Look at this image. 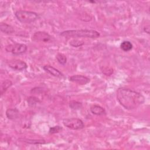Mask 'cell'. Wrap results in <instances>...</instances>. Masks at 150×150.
Segmentation results:
<instances>
[{"mask_svg":"<svg viewBox=\"0 0 150 150\" xmlns=\"http://www.w3.org/2000/svg\"><path fill=\"white\" fill-rule=\"evenodd\" d=\"M117 100L127 110L137 108L145 101V97L141 93L126 87H120L117 91Z\"/></svg>","mask_w":150,"mask_h":150,"instance_id":"cell-1","label":"cell"},{"mask_svg":"<svg viewBox=\"0 0 150 150\" xmlns=\"http://www.w3.org/2000/svg\"><path fill=\"white\" fill-rule=\"evenodd\" d=\"M60 35L65 38H88L91 39L97 38L100 36V33L93 29H75L64 30L60 33Z\"/></svg>","mask_w":150,"mask_h":150,"instance_id":"cell-2","label":"cell"},{"mask_svg":"<svg viewBox=\"0 0 150 150\" xmlns=\"http://www.w3.org/2000/svg\"><path fill=\"white\" fill-rule=\"evenodd\" d=\"M15 15L16 19L23 23H30L38 20L40 16L38 13L29 11L19 10L15 12Z\"/></svg>","mask_w":150,"mask_h":150,"instance_id":"cell-3","label":"cell"},{"mask_svg":"<svg viewBox=\"0 0 150 150\" xmlns=\"http://www.w3.org/2000/svg\"><path fill=\"white\" fill-rule=\"evenodd\" d=\"M63 124L66 127L73 129L79 130L84 127L83 121L78 118H67L63 120Z\"/></svg>","mask_w":150,"mask_h":150,"instance_id":"cell-4","label":"cell"},{"mask_svg":"<svg viewBox=\"0 0 150 150\" xmlns=\"http://www.w3.org/2000/svg\"><path fill=\"white\" fill-rule=\"evenodd\" d=\"M28 47L25 44L14 43L7 45L5 47V50L7 52H10L15 55L23 54L26 52Z\"/></svg>","mask_w":150,"mask_h":150,"instance_id":"cell-5","label":"cell"},{"mask_svg":"<svg viewBox=\"0 0 150 150\" xmlns=\"http://www.w3.org/2000/svg\"><path fill=\"white\" fill-rule=\"evenodd\" d=\"M32 39L35 42H40L47 43L51 40L52 36L46 32L38 31L32 35Z\"/></svg>","mask_w":150,"mask_h":150,"instance_id":"cell-6","label":"cell"},{"mask_svg":"<svg viewBox=\"0 0 150 150\" xmlns=\"http://www.w3.org/2000/svg\"><path fill=\"white\" fill-rule=\"evenodd\" d=\"M8 65L10 68L16 71H22L25 70L28 67L27 64L24 61L19 59L9 61L8 62Z\"/></svg>","mask_w":150,"mask_h":150,"instance_id":"cell-7","label":"cell"},{"mask_svg":"<svg viewBox=\"0 0 150 150\" xmlns=\"http://www.w3.org/2000/svg\"><path fill=\"white\" fill-rule=\"evenodd\" d=\"M69 79L70 81L77 83L79 85H85L90 81V79L88 77L81 74L73 75L69 77Z\"/></svg>","mask_w":150,"mask_h":150,"instance_id":"cell-8","label":"cell"},{"mask_svg":"<svg viewBox=\"0 0 150 150\" xmlns=\"http://www.w3.org/2000/svg\"><path fill=\"white\" fill-rule=\"evenodd\" d=\"M43 69L45 71L54 77L59 78H62L64 77V74L60 71L50 65H45L43 67Z\"/></svg>","mask_w":150,"mask_h":150,"instance_id":"cell-9","label":"cell"},{"mask_svg":"<svg viewBox=\"0 0 150 150\" xmlns=\"http://www.w3.org/2000/svg\"><path fill=\"white\" fill-rule=\"evenodd\" d=\"M90 110L92 114L96 115H102L105 114V110L104 108L97 104H94L91 105Z\"/></svg>","mask_w":150,"mask_h":150,"instance_id":"cell-10","label":"cell"},{"mask_svg":"<svg viewBox=\"0 0 150 150\" xmlns=\"http://www.w3.org/2000/svg\"><path fill=\"white\" fill-rule=\"evenodd\" d=\"M19 112L16 108H8L6 111V115L9 120H15L19 117Z\"/></svg>","mask_w":150,"mask_h":150,"instance_id":"cell-11","label":"cell"},{"mask_svg":"<svg viewBox=\"0 0 150 150\" xmlns=\"http://www.w3.org/2000/svg\"><path fill=\"white\" fill-rule=\"evenodd\" d=\"M0 30L5 34H11L15 32L14 28L11 25L4 22H1L0 24Z\"/></svg>","mask_w":150,"mask_h":150,"instance_id":"cell-12","label":"cell"},{"mask_svg":"<svg viewBox=\"0 0 150 150\" xmlns=\"http://www.w3.org/2000/svg\"><path fill=\"white\" fill-rule=\"evenodd\" d=\"M12 85V83L11 80L8 79L5 80L1 84V95L2 96Z\"/></svg>","mask_w":150,"mask_h":150,"instance_id":"cell-13","label":"cell"},{"mask_svg":"<svg viewBox=\"0 0 150 150\" xmlns=\"http://www.w3.org/2000/svg\"><path fill=\"white\" fill-rule=\"evenodd\" d=\"M132 44L128 40L123 41L120 45V48L124 52H128L132 49Z\"/></svg>","mask_w":150,"mask_h":150,"instance_id":"cell-14","label":"cell"},{"mask_svg":"<svg viewBox=\"0 0 150 150\" xmlns=\"http://www.w3.org/2000/svg\"><path fill=\"white\" fill-rule=\"evenodd\" d=\"M69 44L72 47H78L83 46L84 44V42L79 39H73L69 42Z\"/></svg>","mask_w":150,"mask_h":150,"instance_id":"cell-15","label":"cell"},{"mask_svg":"<svg viewBox=\"0 0 150 150\" xmlns=\"http://www.w3.org/2000/svg\"><path fill=\"white\" fill-rule=\"evenodd\" d=\"M69 107L72 110H79L82 107V103L77 101L71 100L69 103Z\"/></svg>","mask_w":150,"mask_h":150,"instance_id":"cell-16","label":"cell"},{"mask_svg":"<svg viewBox=\"0 0 150 150\" xmlns=\"http://www.w3.org/2000/svg\"><path fill=\"white\" fill-rule=\"evenodd\" d=\"M27 102L30 107H34L40 102L38 98L34 96H30L27 99Z\"/></svg>","mask_w":150,"mask_h":150,"instance_id":"cell-17","label":"cell"},{"mask_svg":"<svg viewBox=\"0 0 150 150\" xmlns=\"http://www.w3.org/2000/svg\"><path fill=\"white\" fill-rule=\"evenodd\" d=\"M56 57L57 62L62 65H64L67 62V57L63 53H58Z\"/></svg>","mask_w":150,"mask_h":150,"instance_id":"cell-18","label":"cell"},{"mask_svg":"<svg viewBox=\"0 0 150 150\" xmlns=\"http://www.w3.org/2000/svg\"><path fill=\"white\" fill-rule=\"evenodd\" d=\"M23 141L31 144H43L45 143L44 139H23Z\"/></svg>","mask_w":150,"mask_h":150,"instance_id":"cell-19","label":"cell"},{"mask_svg":"<svg viewBox=\"0 0 150 150\" xmlns=\"http://www.w3.org/2000/svg\"><path fill=\"white\" fill-rule=\"evenodd\" d=\"M63 129V128L61 127L60 126L57 125V126H54L52 127H50L49 131V133L50 134H56L60 132Z\"/></svg>","mask_w":150,"mask_h":150,"instance_id":"cell-20","label":"cell"},{"mask_svg":"<svg viewBox=\"0 0 150 150\" xmlns=\"http://www.w3.org/2000/svg\"><path fill=\"white\" fill-rule=\"evenodd\" d=\"M144 32H145L147 33L148 34L149 33V22H148V23H147V25H145V26L144 27Z\"/></svg>","mask_w":150,"mask_h":150,"instance_id":"cell-21","label":"cell"}]
</instances>
